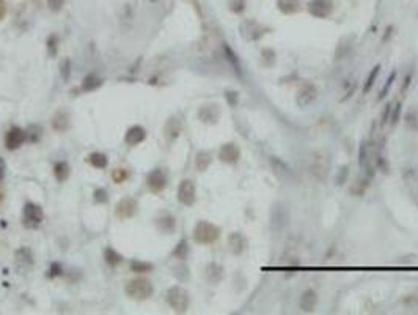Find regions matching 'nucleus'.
Returning <instances> with one entry per match:
<instances>
[{"mask_svg": "<svg viewBox=\"0 0 418 315\" xmlns=\"http://www.w3.org/2000/svg\"><path fill=\"white\" fill-rule=\"evenodd\" d=\"M220 236V229L214 224L206 222V221H200L195 226L194 230V238L197 243H201V244H212L219 240Z\"/></svg>", "mask_w": 418, "mask_h": 315, "instance_id": "nucleus-1", "label": "nucleus"}, {"mask_svg": "<svg viewBox=\"0 0 418 315\" xmlns=\"http://www.w3.org/2000/svg\"><path fill=\"white\" fill-rule=\"evenodd\" d=\"M330 169V156L327 151L319 150L315 151L313 156H311V163H310V170L315 175L316 178L319 180H325Z\"/></svg>", "mask_w": 418, "mask_h": 315, "instance_id": "nucleus-2", "label": "nucleus"}, {"mask_svg": "<svg viewBox=\"0 0 418 315\" xmlns=\"http://www.w3.org/2000/svg\"><path fill=\"white\" fill-rule=\"evenodd\" d=\"M126 293L127 296L134 299H146L153 295V284L146 279H134L126 285Z\"/></svg>", "mask_w": 418, "mask_h": 315, "instance_id": "nucleus-3", "label": "nucleus"}, {"mask_svg": "<svg viewBox=\"0 0 418 315\" xmlns=\"http://www.w3.org/2000/svg\"><path fill=\"white\" fill-rule=\"evenodd\" d=\"M168 304L173 307L176 312H186L189 303H190V298H189V293L182 289L179 285H175L172 289L168 290Z\"/></svg>", "mask_w": 418, "mask_h": 315, "instance_id": "nucleus-4", "label": "nucleus"}, {"mask_svg": "<svg viewBox=\"0 0 418 315\" xmlns=\"http://www.w3.org/2000/svg\"><path fill=\"white\" fill-rule=\"evenodd\" d=\"M44 214H42V210L38 205H33V204H27L24 207V211H22V222L24 226L28 229H35L37 226H40Z\"/></svg>", "mask_w": 418, "mask_h": 315, "instance_id": "nucleus-5", "label": "nucleus"}, {"mask_svg": "<svg viewBox=\"0 0 418 315\" xmlns=\"http://www.w3.org/2000/svg\"><path fill=\"white\" fill-rule=\"evenodd\" d=\"M308 11L311 16L318 19H325L334 13V2L332 0H311L308 3Z\"/></svg>", "mask_w": 418, "mask_h": 315, "instance_id": "nucleus-6", "label": "nucleus"}, {"mask_svg": "<svg viewBox=\"0 0 418 315\" xmlns=\"http://www.w3.org/2000/svg\"><path fill=\"white\" fill-rule=\"evenodd\" d=\"M267 32H269L267 27L255 22V21H247V22H244L242 25H240V35H242L244 38L250 40V41L259 40L261 37H264Z\"/></svg>", "mask_w": 418, "mask_h": 315, "instance_id": "nucleus-7", "label": "nucleus"}, {"mask_svg": "<svg viewBox=\"0 0 418 315\" xmlns=\"http://www.w3.org/2000/svg\"><path fill=\"white\" fill-rule=\"evenodd\" d=\"M195 185L194 181L190 180H182L181 185L178 188V200L181 202L182 205L186 207H192L195 204Z\"/></svg>", "mask_w": 418, "mask_h": 315, "instance_id": "nucleus-8", "label": "nucleus"}, {"mask_svg": "<svg viewBox=\"0 0 418 315\" xmlns=\"http://www.w3.org/2000/svg\"><path fill=\"white\" fill-rule=\"evenodd\" d=\"M316 98H318V88L313 84H305V85H302L299 92H297L296 101L300 107H307L316 100Z\"/></svg>", "mask_w": 418, "mask_h": 315, "instance_id": "nucleus-9", "label": "nucleus"}, {"mask_svg": "<svg viewBox=\"0 0 418 315\" xmlns=\"http://www.w3.org/2000/svg\"><path fill=\"white\" fill-rule=\"evenodd\" d=\"M269 164H271V169L274 170V173L277 175L280 180H289L293 177V172L289 169V166L285 163L283 159L277 158V156H271L269 158Z\"/></svg>", "mask_w": 418, "mask_h": 315, "instance_id": "nucleus-10", "label": "nucleus"}, {"mask_svg": "<svg viewBox=\"0 0 418 315\" xmlns=\"http://www.w3.org/2000/svg\"><path fill=\"white\" fill-rule=\"evenodd\" d=\"M219 158H220L226 164H236L240 158V151L238 148V145H235V144L222 145L220 151H219Z\"/></svg>", "mask_w": 418, "mask_h": 315, "instance_id": "nucleus-11", "label": "nucleus"}, {"mask_svg": "<svg viewBox=\"0 0 418 315\" xmlns=\"http://www.w3.org/2000/svg\"><path fill=\"white\" fill-rule=\"evenodd\" d=\"M165 186H167V175L160 169H156L148 175V188L153 192H160Z\"/></svg>", "mask_w": 418, "mask_h": 315, "instance_id": "nucleus-12", "label": "nucleus"}, {"mask_svg": "<svg viewBox=\"0 0 418 315\" xmlns=\"http://www.w3.org/2000/svg\"><path fill=\"white\" fill-rule=\"evenodd\" d=\"M371 158H373V153H371L370 144L362 142V145H360V150H358V163H360V167H362L366 173L370 172V175H373Z\"/></svg>", "mask_w": 418, "mask_h": 315, "instance_id": "nucleus-13", "label": "nucleus"}, {"mask_svg": "<svg viewBox=\"0 0 418 315\" xmlns=\"http://www.w3.org/2000/svg\"><path fill=\"white\" fill-rule=\"evenodd\" d=\"M25 139V132L20 129V128H11L8 131V134L5 137V144H6V148L8 150H16L22 145Z\"/></svg>", "mask_w": 418, "mask_h": 315, "instance_id": "nucleus-14", "label": "nucleus"}, {"mask_svg": "<svg viewBox=\"0 0 418 315\" xmlns=\"http://www.w3.org/2000/svg\"><path fill=\"white\" fill-rule=\"evenodd\" d=\"M137 211V204L134 199H123L119 204L117 205V216L118 218H131L134 216V213Z\"/></svg>", "mask_w": 418, "mask_h": 315, "instance_id": "nucleus-15", "label": "nucleus"}, {"mask_svg": "<svg viewBox=\"0 0 418 315\" xmlns=\"http://www.w3.org/2000/svg\"><path fill=\"white\" fill-rule=\"evenodd\" d=\"M198 117L204 123H216L219 117H220V110H219V106H216V104H209V106H203L198 110Z\"/></svg>", "mask_w": 418, "mask_h": 315, "instance_id": "nucleus-16", "label": "nucleus"}, {"mask_svg": "<svg viewBox=\"0 0 418 315\" xmlns=\"http://www.w3.org/2000/svg\"><path fill=\"white\" fill-rule=\"evenodd\" d=\"M318 304V295L313 289H308L300 296V309L303 312H313Z\"/></svg>", "mask_w": 418, "mask_h": 315, "instance_id": "nucleus-17", "label": "nucleus"}, {"mask_svg": "<svg viewBox=\"0 0 418 315\" xmlns=\"http://www.w3.org/2000/svg\"><path fill=\"white\" fill-rule=\"evenodd\" d=\"M245 246H247V241L245 238L238 233V232H233L230 236H228V248L230 251L233 252L235 255H240L242 252L245 251Z\"/></svg>", "mask_w": 418, "mask_h": 315, "instance_id": "nucleus-18", "label": "nucleus"}, {"mask_svg": "<svg viewBox=\"0 0 418 315\" xmlns=\"http://www.w3.org/2000/svg\"><path fill=\"white\" fill-rule=\"evenodd\" d=\"M145 137H146V132H145L143 128H141V126H132V128L126 132L124 141H126L127 145L134 147V145H139L140 142H143Z\"/></svg>", "mask_w": 418, "mask_h": 315, "instance_id": "nucleus-19", "label": "nucleus"}, {"mask_svg": "<svg viewBox=\"0 0 418 315\" xmlns=\"http://www.w3.org/2000/svg\"><path fill=\"white\" fill-rule=\"evenodd\" d=\"M206 279L211 284H219L223 279V268L217 263H209L206 267Z\"/></svg>", "mask_w": 418, "mask_h": 315, "instance_id": "nucleus-20", "label": "nucleus"}, {"mask_svg": "<svg viewBox=\"0 0 418 315\" xmlns=\"http://www.w3.org/2000/svg\"><path fill=\"white\" fill-rule=\"evenodd\" d=\"M277 6L285 15H296L300 10V0H277Z\"/></svg>", "mask_w": 418, "mask_h": 315, "instance_id": "nucleus-21", "label": "nucleus"}, {"mask_svg": "<svg viewBox=\"0 0 418 315\" xmlns=\"http://www.w3.org/2000/svg\"><path fill=\"white\" fill-rule=\"evenodd\" d=\"M158 224H159V229H160V230H164V232H167V233H172L173 230H175V227H176V219L173 218L172 214L164 213Z\"/></svg>", "mask_w": 418, "mask_h": 315, "instance_id": "nucleus-22", "label": "nucleus"}, {"mask_svg": "<svg viewBox=\"0 0 418 315\" xmlns=\"http://www.w3.org/2000/svg\"><path fill=\"white\" fill-rule=\"evenodd\" d=\"M179 132H181V123H179V120H176V118H172V120H170V122L167 123V126H165V134H167V137H168V139H175V137H178Z\"/></svg>", "mask_w": 418, "mask_h": 315, "instance_id": "nucleus-23", "label": "nucleus"}, {"mask_svg": "<svg viewBox=\"0 0 418 315\" xmlns=\"http://www.w3.org/2000/svg\"><path fill=\"white\" fill-rule=\"evenodd\" d=\"M195 164H197V169L200 172H204L209 167L211 164V155L208 151H200L197 155V159H195Z\"/></svg>", "mask_w": 418, "mask_h": 315, "instance_id": "nucleus-24", "label": "nucleus"}, {"mask_svg": "<svg viewBox=\"0 0 418 315\" xmlns=\"http://www.w3.org/2000/svg\"><path fill=\"white\" fill-rule=\"evenodd\" d=\"M379 71H380V65H376V66H374V68L371 69V73L368 74V78H366V81H365V85H363V93H368V92H370V90L373 88L374 82H376V79H378V74H379Z\"/></svg>", "mask_w": 418, "mask_h": 315, "instance_id": "nucleus-25", "label": "nucleus"}, {"mask_svg": "<svg viewBox=\"0 0 418 315\" xmlns=\"http://www.w3.org/2000/svg\"><path fill=\"white\" fill-rule=\"evenodd\" d=\"M55 177H57V180L59 181H65L68 177H69V166L66 164V163H57L55 164Z\"/></svg>", "mask_w": 418, "mask_h": 315, "instance_id": "nucleus-26", "label": "nucleus"}, {"mask_svg": "<svg viewBox=\"0 0 418 315\" xmlns=\"http://www.w3.org/2000/svg\"><path fill=\"white\" fill-rule=\"evenodd\" d=\"M223 51H225V55H226V60H228L231 65H233V68H235V71L239 74L240 73V63H239V59L236 57V54L233 52V49L231 47H228V46H223Z\"/></svg>", "mask_w": 418, "mask_h": 315, "instance_id": "nucleus-27", "label": "nucleus"}, {"mask_svg": "<svg viewBox=\"0 0 418 315\" xmlns=\"http://www.w3.org/2000/svg\"><path fill=\"white\" fill-rule=\"evenodd\" d=\"M104 258H105V262H107L109 265H112V267H115V265H118L119 262H121V255H119L118 252L115 249H112V248L105 249Z\"/></svg>", "mask_w": 418, "mask_h": 315, "instance_id": "nucleus-28", "label": "nucleus"}, {"mask_svg": "<svg viewBox=\"0 0 418 315\" xmlns=\"http://www.w3.org/2000/svg\"><path fill=\"white\" fill-rule=\"evenodd\" d=\"M90 163L96 169H104V167H107V158L102 153H95V155L90 156Z\"/></svg>", "mask_w": 418, "mask_h": 315, "instance_id": "nucleus-29", "label": "nucleus"}, {"mask_svg": "<svg viewBox=\"0 0 418 315\" xmlns=\"http://www.w3.org/2000/svg\"><path fill=\"white\" fill-rule=\"evenodd\" d=\"M187 254H189V244H187L186 240H182V241H179L178 246L175 248L173 255H175L176 258H179V260H184V258L187 257Z\"/></svg>", "mask_w": 418, "mask_h": 315, "instance_id": "nucleus-30", "label": "nucleus"}, {"mask_svg": "<svg viewBox=\"0 0 418 315\" xmlns=\"http://www.w3.org/2000/svg\"><path fill=\"white\" fill-rule=\"evenodd\" d=\"M101 81H99L98 78H95V76H88V78H85L83 81V90H87V92H91V90H96L98 87H101Z\"/></svg>", "mask_w": 418, "mask_h": 315, "instance_id": "nucleus-31", "label": "nucleus"}, {"mask_svg": "<svg viewBox=\"0 0 418 315\" xmlns=\"http://www.w3.org/2000/svg\"><path fill=\"white\" fill-rule=\"evenodd\" d=\"M131 270L136 271V273H148L153 270V265L151 263H146V262H140V260H134L131 263Z\"/></svg>", "mask_w": 418, "mask_h": 315, "instance_id": "nucleus-32", "label": "nucleus"}, {"mask_svg": "<svg viewBox=\"0 0 418 315\" xmlns=\"http://www.w3.org/2000/svg\"><path fill=\"white\" fill-rule=\"evenodd\" d=\"M261 55H263V60H264V63H266L267 66H274L275 57H277V55H275V51H274V49H271V47H264L263 51H261Z\"/></svg>", "mask_w": 418, "mask_h": 315, "instance_id": "nucleus-33", "label": "nucleus"}, {"mask_svg": "<svg viewBox=\"0 0 418 315\" xmlns=\"http://www.w3.org/2000/svg\"><path fill=\"white\" fill-rule=\"evenodd\" d=\"M228 8L235 15H240L245 10V0H228Z\"/></svg>", "mask_w": 418, "mask_h": 315, "instance_id": "nucleus-34", "label": "nucleus"}, {"mask_svg": "<svg viewBox=\"0 0 418 315\" xmlns=\"http://www.w3.org/2000/svg\"><path fill=\"white\" fill-rule=\"evenodd\" d=\"M395 79H396V71L390 73V76H388V79H387V82H385V87L382 88V92L379 93V98H378L379 101L384 100V98L388 95V92H390V87H392V84L395 82Z\"/></svg>", "mask_w": 418, "mask_h": 315, "instance_id": "nucleus-35", "label": "nucleus"}, {"mask_svg": "<svg viewBox=\"0 0 418 315\" xmlns=\"http://www.w3.org/2000/svg\"><path fill=\"white\" fill-rule=\"evenodd\" d=\"M399 115H401V103H396L395 107L390 109V123L396 125L399 122Z\"/></svg>", "mask_w": 418, "mask_h": 315, "instance_id": "nucleus-36", "label": "nucleus"}, {"mask_svg": "<svg viewBox=\"0 0 418 315\" xmlns=\"http://www.w3.org/2000/svg\"><path fill=\"white\" fill-rule=\"evenodd\" d=\"M126 177H127V173L123 169H117V170H113V173H112V178L115 180L117 183H123V181L126 180Z\"/></svg>", "mask_w": 418, "mask_h": 315, "instance_id": "nucleus-37", "label": "nucleus"}, {"mask_svg": "<svg viewBox=\"0 0 418 315\" xmlns=\"http://www.w3.org/2000/svg\"><path fill=\"white\" fill-rule=\"evenodd\" d=\"M348 173H349V169L348 167H341V169H339V172H338V175H337V185H343L344 181H346V178H348Z\"/></svg>", "mask_w": 418, "mask_h": 315, "instance_id": "nucleus-38", "label": "nucleus"}, {"mask_svg": "<svg viewBox=\"0 0 418 315\" xmlns=\"http://www.w3.org/2000/svg\"><path fill=\"white\" fill-rule=\"evenodd\" d=\"M65 5V0H47V6L52 11H60Z\"/></svg>", "mask_w": 418, "mask_h": 315, "instance_id": "nucleus-39", "label": "nucleus"}, {"mask_svg": "<svg viewBox=\"0 0 418 315\" xmlns=\"http://www.w3.org/2000/svg\"><path fill=\"white\" fill-rule=\"evenodd\" d=\"M366 188H368V183H366V181H358V183L352 188V192H354V194H357V195H363V192H365V189H366Z\"/></svg>", "mask_w": 418, "mask_h": 315, "instance_id": "nucleus-40", "label": "nucleus"}, {"mask_svg": "<svg viewBox=\"0 0 418 315\" xmlns=\"http://www.w3.org/2000/svg\"><path fill=\"white\" fill-rule=\"evenodd\" d=\"M69 66H71L69 60H63V63L60 65V68H61V74H63V79H65V81H68V79H69Z\"/></svg>", "mask_w": 418, "mask_h": 315, "instance_id": "nucleus-41", "label": "nucleus"}, {"mask_svg": "<svg viewBox=\"0 0 418 315\" xmlns=\"http://www.w3.org/2000/svg\"><path fill=\"white\" fill-rule=\"evenodd\" d=\"M226 101H228L231 106H236L238 104V93L236 92H226Z\"/></svg>", "mask_w": 418, "mask_h": 315, "instance_id": "nucleus-42", "label": "nucleus"}, {"mask_svg": "<svg viewBox=\"0 0 418 315\" xmlns=\"http://www.w3.org/2000/svg\"><path fill=\"white\" fill-rule=\"evenodd\" d=\"M390 107H392V104H387L385 109H384V114H382V120H380V123H382V125H384V123L387 122V117L390 115Z\"/></svg>", "mask_w": 418, "mask_h": 315, "instance_id": "nucleus-43", "label": "nucleus"}, {"mask_svg": "<svg viewBox=\"0 0 418 315\" xmlns=\"http://www.w3.org/2000/svg\"><path fill=\"white\" fill-rule=\"evenodd\" d=\"M6 15V3L5 0H0V21H2Z\"/></svg>", "mask_w": 418, "mask_h": 315, "instance_id": "nucleus-44", "label": "nucleus"}, {"mask_svg": "<svg viewBox=\"0 0 418 315\" xmlns=\"http://www.w3.org/2000/svg\"><path fill=\"white\" fill-rule=\"evenodd\" d=\"M95 195H96V200H101V202H105V200H107V197H104V195H105V191H104V189H99V191H96V192H95Z\"/></svg>", "mask_w": 418, "mask_h": 315, "instance_id": "nucleus-45", "label": "nucleus"}, {"mask_svg": "<svg viewBox=\"0 0 418 315\" xmlns=\"http://www.w3.org/2000/svg\"><path fill=\"white\" fill-rule=\"evenodd\" d=\"M3 175H5V161L0 158V181H2Z\"/></svg>", "mask_w": 418, "mask_h": 315, "instance_id": "nucleus-46", "label": "nucleus"}, {"mask_svg": "<svg viewBox=\"0 0 418 315\" xmlns=\"http://www.w3.org/2000/svg\"><path fill=\"white\" fill-rule=\"evenodd\" d=\"M47 44L52 47V51H51V54L52 55H55V37H51V40L47 41Z\"/></svg>", "mask_w": 418, "mask_h": 315, "instance_id": "nucleus-47", "label": "nucleus"}, {"mask_svg": "<svg viewBox=\"0 0 418 315\" xmlns=\"http://www.w3.org/2000/svg\"><path fill=\"white\" fill-rule=\"evenodd\" d=\"M410 79H412V76H407V79H404V84H402V88H401V92H404V90L409 87V82H410Z\"/></svg>", "mask_w": 418, "mask_h": 315, "instance_id": "nucleus-48", "label": "nucleus"}, {"mask_svg": "<svg viewBox=\"0 0 418 315\" xmlns=\"http://www.w3.org/2000/svg\"><path fill=\"white\" fill-rule=\"evenodd\" d=\"M59 273H60V271H59V265L54 263V265H52V274H59Z\"/></svg>", "mask_w": 418, "mask_h": 315, "instance_id": "nucleus-49", "label": "nucleus"}]
</instances>
